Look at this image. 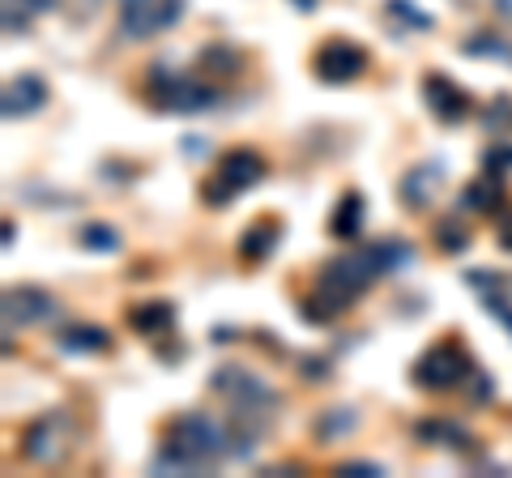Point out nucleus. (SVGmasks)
I'll return each instance as SVG.
<instances>
[{
  "label": "nucleus",
  "instance_id": "obj_27",
  "mask_svg": "<svg viewBox=\"0 0 512 478\" xmlns=\"http://www.w3.org/2000/svg\"><path fill=\"white\" fill-rule=\"evenodd\" d=\"M338 474H384V470L376 466V461H342Z\"/></svg>",
  "mask_w": 512,
  "mask_h": 478
},
{
  "label": "nucleus",
  "instance_id": "obj_12",
  "mask_svg": "<svg viewBox=\"0 0 512 478\" xmlns=\"http://www.w3.org/2000/svg\"><path fill=\"white\" fill-rule=\"evenodd\" d=\"M47 103V86H43V77L35 73H22V77H13V82L5 86V116L9 120H22V116H35V111H43Z\"/></svg>",
  "mask_w": 512,
  "mask_h": 478
},
{
  "label": "nucleus",
  "instance_id": "obj_22",
  "mask_svg": "<svg viewBox=\"0 0 512 478\" xmlns=\"http://www.w3.org/2000/svg\"><path fill=\"white\" fill-rule=\"evenodd\" d=\"M436 244L444 252H466L470 248V235H466V227H461L457 218H444L440 227H436Z\"/></svg>",
  "mask_w": 512,
  "mask_h": 478
},
{
  "label": "nucleus",
  "instance_id": "obj_19",
  "mask_svg": "<svg viewBox=\"0 0 512 478\" xmlns=\"http://www.w3.org/2000/svg\"><path fill=\"white\" fill-rule=\"evenodd\" d=\"M461 52H470V56H491V60H504V65H512V43L500 39V35H491V30L466 39V43H461Z\"/></svg>",
  "mask_w": 512,
  "mask_h": 478
},
{
  "label": "nucleus",
  "instance_id": "obj_28",
  "mask_svg": "<svg viewBox=\"0 0 512 478\" xmlns=\"http://www.w3.org/2000/svg\"><path fill=\"white\" fill-rule=\"evenodd\" d=\"M500 248H508V252H512V214H504V218H500Z\"/></svg>",
  "mask_w": 512,
  "mask_h": 478
},
{
  "label": "nucleus",
  "instance_id": "obj_5",
  "mask_svg": "<svg viewBox=\"0 0 512 478\" xmlns=\"http://www.w3.org/2000/svg\"><path fill=\"white\" fill-rule=\"evenodd\" d=\"M77 444V423L69 410H47L22 432V457L35 466H60Z\"/></svg>",
  "mask_w": 512,
  "mask_h": 478
},
{
  "label": "nucleus",
  "instance_id": "obj_14",
  "mask_svg": "<svg viewBox=\"0 0 512 478\" xmlns=\"http://www.w3.org/2000/svg\"><path fill=\"white\" fill-rule=\"evenodd\" d=\"M128 325H133L141 338H163V333L175 329V308L167 299H146V304L128 308Z\"/></svg>",
  "mask_w": 512,
  "mask_h": 478
},
{
  "label": "nucleus",
  "instance_id": "obj_13",
  "mask_svg": "<svg viewBox=\"0 0 512 478\" xmlns=\"http://www.w3.org/2000/svg\"><path fill=\"white\" fill-rule=\"evenodd\" d=\"M444 184V167L440 163H419L410 167L402 175V201L410 205V210H423V205H431V197H436V188Z\"/></svg>",
  "mask_w": 512,
  "mask_h": 478
},
{
  "label": "nucleus",
  "instance_id": "obj_4",
  "mask_svg": "<svg viewBox=\"0 0 512 478\" xmlns=\"http://www.w3.org/2000/svg\"><path fill=\"white\" fill-rule=\"evenodd\" d=\"M261 180H265V158L248 146H235L218 158L214 175L201 184V197H205V205L218 210V205H231L239 193H248V188H256Z\"/></svg>",
  "mask_w": 512,
  "mask_h": 478
},
{
  "label": "nucleus",
  "instance_id": "obj_7",
  "mask_svg": "<svg viewBox=\"0 0 512 478\" xmlns=\"http://www.w3.org/2000/svg\"><path fill=\"white\" fill-rule=\"evenodd\" d=\"M470 376H474V363L457 342H436L431 350H423L419 363H414V385L431 389V393L457 389V385H466Z\"/></svg>",
  "mask_w": 512,
  "mask_h": 478
},
{
  "label": "nucleus",
  "instance_id": "obj_9",
  "mask_svg": "<svg viewBox=\"0 0 512 478\" xmlns=\"http://www.w3.org/2000/svg\"><path fill=\"white\" fill-rule=\"evenodd\" d=\"M363 69H367V52L359 43H350V39H325L316 47V56H312V73L320 77V82H329V86L355 82Z\"/></svg>",
  "mask_w": 512,
  "mask_h": 478
},
{
  "label": "nucleus",
  "instance_id": "obj_1",
  "mask_svg": "<svg viewBox=\"0 0 512 478\" xmlns=\"http://www.w3.org/2000/svg\"><path fill=\"white\" fill-rule=\"evenodd\" d=\"M410 261V248L406 244H393V239H380V244H363L355 252H342V257H333L325 269H320V278L312 286L308 304H320V308H308L303 316L308 321H333L338 312H346L363 291H372V282L384 278L389 269L406 265Z\"/></svg>",
  "mask_w": 512,
  "mask_h": 478
},
{
  "label": "nucleus",
  "instance_id": "obj_2",
  "mask_svg": "<svg viewBox=\"0 0 512 478\" xmlns=\"http://www.w3.org/2000/svg\"><path fill=\"white\" fill-rule=\"evenodd\" d=\"M235 432L222 427L214 414L188 410L175 414L163 432V449L150 461L154 474H210L222 457L235 453Z\"/></svg>",
  "mask_w": 512,
  "mask_h": 478
},
{
  "label": "nucleus",
  "instance_id": "obj_3",
  "mask_svg": "<svg viewBox=\"0 0 512 478\" xmlns=\"http://www.w3.org/2000/svg\"><path fill=\"white\" fill-rule=\"evenodd\" d=\"M214 393H222V402L231 406V427H235V436L244 440V453L252 449V440L265 432L269 423H274V414H278V389L269 385L265 376H256L248 368H218L214 372Z\"/></svg>",
  "mask_w": 512,
  "mask_h": 478
},
{
  "label": "nucleus",
  "instance_id": "obj_10",
  "mask_svg": "<svg viewBox=\"0 0 512 478\" xmlns=\"http://www.w3.org/2000/svg\"><path fill=\"white\" fill-rule=\"evenodd\" d=\"M60 312V304L52 295L43 291V286H13V291H5V325H43L52 321V316Z\"/></svg>",
  "mask_w": 512,
  "mask_h": 478
},
{
  "label": "nucleus",
  "instance_id": "obj_25",
  "mask_svg": "<svg viewBox=\"0 0 512 478\" xmlns=\"http://www.w3.org/2000/svg\"><path fill=\"white\" fill-rule=\"evenodd\" d=\"M346 427H355V410H346V406H338V410H333V414H325V419H320L316 423V432L320 436H338V432H346Z\"/></svg>",
  "mask_w": 512,
  "mask_h": 478
},
{
  "label": "nucleus",
  "instance_id": "obj_6",
  "mask_svg": "<svg viewBox=\"0 0 512 478\" xmlns=\"http://www.w3.org/2000/svg\"><path fill=\"white\" fill-rule=\"evenodd\" d=\"M150 94H154V107L175 111V116H197V111H210L218 103V90L214 86L192 82V77L175 73L167 65H158L150 73Z\"/></svg>",
  "mask_w": 512,
  "mask_h": 478
},
{
  "label": "nucleus",
  "instance_id": "obj_11",
  "mask_svg": "<svg viewBox=\"0 0 512 478\" xmlns=\"http://www.w3.org/2000/svg\"><path fill=\"white\" fill-rule=\"evenodd\" d=\"M423 99H427L431 116L444 120V124H453V120H461V116L470 111L466 90H461L453 77H444V73H427V77H423Z\"/></svg>",
  "mask_w": 512,
  "mask_h": 478
},
{
  "label": "nucleus",
  "instance_id": "obj_32",
  "mask_svg": "<svg viewBox=\"0 0 512 478\" xmlns=\"http://www.w3.org/2000/svg\"><path fill=\"white\" fill-rule=\"evenodd\" d=\"M299 5H303V9H312V5H316V0H299Z\"/></svg>",
  "mask_w": 512,
  "mask_h": 478
},
{
  "label": "nucleus",
  "instance_id": "obj_18",
  "mask_svg": "<svg viewBox=\"0 0 512 478\" xmlns=\"http://www.w3.org/2000/svg\"><path fill=\"white\" fill-rule=\"evenodd\" d=\"M60 346L73 350V355H99V350L111 346V338H107V329H99V325H69L60 333Z\"/></svg>",
  "mask_w": 512,
  "mask_h": 478
},
{
  "label": "nucleus",
  "instance_id": "obj_31",
  "mask_svg": "<svg viewBox=\"0 0 512 478\" xmlns=\"http://www.w3.org/2000/svg\"><path fill=\"white\" fill-rule=\"evenodd\" d=\"M495 9H500V13H504V18L512 22V0H495Z\"/></svg>",
  "mask_w": 512,
  "mask_h": 478
},
{
  "label": "nucleus",
  "instance_id": "obj_17",
  "mask_svg": "<svg viewBox=\"0 0 512 478\" xmlns=\"http://www.w3.org/2000/svg\"><path fill=\"white\" fill-rule=\"evenodd\" d=\"M419 440L423 444H444V449H470V432L466 427H457L453 419H423L419 427Z\"/></svg>",
  "mask_w": 512,
  "mask_h": 478
},
{
  "label": "nucleus",
  "instance_id": "obj_24",
  "mask_svg": "<svg viewBox=\"0 0 512 478\" xmlns=\"http://www.w3.org/2000/svg\"><path fill=\"white\" fill-rule=\"evenodd\" d=\"M491 201H500V188L495 184H487V180H474L470 188H466V210H491Z\"/></svg>",
  "mask_w": 512,
  "mask_h": 478
},
{
  "label": "nucleus",
  "instance_id": "obj_15",
  "mask_svg": "<svg viewBox=\"0 0 512 478\" xmlns=\"http://www.w3.org/2000/svg\"><path fill=\"white\" fill-rule=\"evenodd\" d=\"M363 218H367V205H363V193H342L338 210L329 218V231L338 239H355L363 231Z\"/></svg>",
  "mask_w": 512,
  "mask_h": 478
},
{
  "label": "nucleus",
  "instance_id": "obj_29",
  "mask_svg": "<svg viewBox=\"0 0 512 478\" xmlns=\"http://www.w3.org/2000/svg\"><path fill=\"white\" fill-rule=\"evenodd\" d=\"M495 163H512V150H504V146H495V150L487 154V167H495Z\"/></svg>",
  "mask_w": 512,
  "mask_h": 478
},
{
  "label": "nucleus",
  "instance_id": "obj_8",
  "mask_svg": "<svg viewBox=\"0 0 512 478\" xmlns=\"http://www.w3.org/2000/svg\"><path fill=\"white\" fill-rule=\"evenodd\" d=\"M184 18V0H120L124 39H154Z\"/></svg>",
  "mask_w": 512,
  "mask_h": 478
},
{
  "label": "nucleus",
  "instance_id": "obj_20",
  "mask_svg": "<svg viewBox=\"0 0 512 478\" xmlns=\"http://www.w3.org/2000/svg\"><path fill=\"white\" fill-rule=\"evenodd\" d=\"M77 244L90 248V252H120V231L107 227V222H86L82 235H77Z\"/></svg>",
  "mask_w": 512,
  "mask_h": 478
},
{
  "label": "nucleus",
  "instance_id": "obj_30",
  "mask_svg": "<svg viewBox=\"0 0 512 478\" xmlns=\"http://www.w3.org/2000/svg\"><path fill=\"white\" fill-rule=\"evenodd\" d=\"M470 282H474V286H491V278H487V274H478V269L470 274ZM495 286H512V282H508V278H495Z\"/></svg>",
  "mask_w": 512,
  "mask_h": 478
},
{
  "label": "nucleus",
  "instance_id": "obj_21",
  "mask_svg": "<svg viewBox=\"0 0 512 478\" xmlns=\"http://www.w3.org/2000/svg\"><path fill=\"white\" fill-rule=\"evenodd\" d=\"M0 5H5V30L18 35V30H26V22L35 18V13H43L52 0H0Z\"/></svg>",
  "mask_w": 512,
  "mask_h": 478
},
{
  "label": "nucleus",
  "instance_id": "obj_26",
  "mask_svg": "<svg viewBox=\"0 0 512 478\" xmlns=\"http://www.w3.org/2000/svg\"><path fill=\"white\" fill-rule=\"evenodd\" d=\"M483 304H487V312L495 316V321H500V325L512 333V304H508V299H504V295H487Z\"/></svg>",
  "mask_w": 512,
  "mask_h": 478
},
{
  "label": "nucleus",
  "instance_id": "obj_23",
  "mask_svg": "<svg viewBox=\"0 0 512 478\" xmlns=\"http://www.w3.org/2000/svg\"><path fill=\"white\" fill-rule=\"evenodd\" d=\"M483 124H487V133H508L512 129V99L508 94H500V99L483 111Z\"/></svg>",
  "mask_w": 512,
  "mask_h": 478
},
{
  "label": "nucleus",
  "instance_id": "obj_16",
  "mask_svg": "<svg viewBox=\"0 0 512 478\" xmlns=\"http://www.w3.org/2000/svg\"><path fill=\"white\" fill-rule=\"evenodd\" d=\"M274 244H278V222L261 218V222H252V227L244 231V239H239V257L244 261H265L269 252H274Z\"/></svg>",
  "mask_w": 512,
  "mask_h": 478
}]
</instances>
